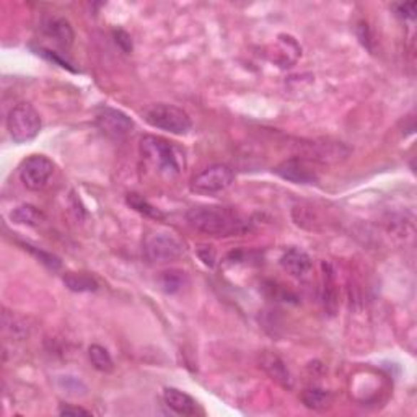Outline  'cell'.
Returning <instances> with one entry per match:
<instances>
[{
    "label": "cell",
    "instance_id": "2",
    "mask_svg": "<svg viewBox=\"0 0 417 417\" xmlns=\"http://www.w3.org/2000/svg\"><path fill=\"white\" fill-rule=\"evenodd\" d=\"M140 155L158 175L175 178L185 168V152L163 137L144 135L140 139Z\"/></svg>",
    "mask_w": 417,
    "mask_h": 417
},
{
    "label": "cell",
    "instance_id": "1",
    "mask_svg": "<svg viewBox=\"0 0 417 417\" xmlns=\"http://www.w3.org/2000/svg\"><path fill=\"white\" fill-rule=\"evenodd\" d=\"M186 220L192 228L210 237H235L247 232V224L238 214L215 205H197L190 209Z\"/></svg>",
    "mask_w": 417,
    "mask_h": 417
},
{
    "label": "cell",
    "instance_id": "13",
    "mask_svg": "<svg viewBox=\"0 0 417 417\" xmlns=\"http://www.w3.org/2000/svg\"><path fill=\"white\" fill-rule=\"evenodd\" d=\"M163 399L167 406L181 416L196 414V401L187 393L178 390V388H165Z\"/></svg>",
    "mask_w": 417,
    "mask_h": 417
},
{
    "label": "cell",
    "instance_id": "7",
    "mask_svg": "<svg viewBox=\"0 0 417 417\" xmlns=\"http://www.w3.org/2000/svg\"><path fill=\"white\" fill-rule=\"evenodd\" d=\"M53 173V160L44 155H30L20 167V180L31 191H41Z\"/></svg>",
    "mask_w": 417,
    "mask_h": 417
},
{
    "label": "cell",
    "instance_id": "8",
    "mask_svg": "<svg viewBox=\"0 0 417 417\" xmlns=\"http://www.w3.org/2000/svg\"><path fill=\"white\" fill-rule=\"evenodd\" d=\"M95 124L103 134L114 140H121L128 137L134 129V121L128 114L114 110V108H100L95 116Z\"/></svg>",
    "mask_w": 417,
    "mask_h": 417
},
{
    "label": "cell",
    "instance_id": "22",
    "mask_svg": "<svg viewBox=\"0 0 417 417\" xmlns=\"http://www.w3.org/2000/svg\"><path fill=\"white\" fill-rule=\"evenodd\" d=\"M393 9H395V14L399 16V19H404V20L416 19V9H417L416 2L396 4V5H393Z\"/></svg>",
    "mask_w": 417,
    "mask_h": 417
},
{
    "label": "cell",
    "instance_id": "10",
    "mask_svg": "<svg viewBox=\"0 0 417 417\" xmlns=\"http://www.w3.org/2000/svg\"><path fill=\"white\" fill-rule=\"evenodd\" d=\"M259 365L264 372L271 376V379L284 388H292V375H290L287 365L281 357L272 352H264L259 357Z\"/></svg>",
    "mask_w": 417,
    "mask_h": 417
},
{
    "label": "cell",
    "instance_id": "15",
    "mask_svg": "<svg viewBox=\"0 0 417 417\" xmlns=\"http://www.w3.org/2000/svg\"><path fill=\"white\" fill-rule=\"evenodd\" d=\"M302 403L304 406L312 409V411H324L331 408L333 404V396L326 390H321V388H308L304 393H302Z\"/></svg>",
    "mask_w": 417,
    "mask_h": 417
},
{
    "label": "cell",
    "instance_id": "18",
    "mask_svg": "<svg viewBox=\"0 0 417 417\" xmlns=\"http://www.w3.org/2000/svg\"><path fill=\"white\" fill-rule=\"evenodd\" d=\"M88 359L91 365H93V367L101 374H111L114 370L113 357L110 356V352H108L105 347H101L98 344L90 346Z\"/></svg>",
    "mask_w": 417,
    "mask_h": 417
},
{
    "label": "cell",
    "instance_id": "14",
    "mask_svg": "<svg viewBox=\"0 0 417 417\" xmlns=\"http://www.w3.org/2000/svg\"><path fill=\"white\" fill-rule=\"evenodd\" d=\"M323 302L324 310L329 315H334L338 312V289H336L334 272L328 262H323Z\"/></svg>",
    "mask_w": 417,
    "mask_h": 417
},
{
    "label": "cell",
    "instance_id": "21",
    "mask_svg": "<svg viewBox=\"0 0 417 417\" xmlns=\"http://www.w3.org/2000/svg\"><path fill=\"white\" fill-rule=\"evenodd\" d=\"M23 247H25V249L30 251V253H33L34 256H36V258H38L39 261H41L46 267H49V269H53V271L61 269L62 262H61V259L57 258V256H54L53 253H48V251L38 249L36 247H31V244H26V243L23 244Z\"/></svg>",
    "mask_w": 417,
    "mask_h": 417
},
{
    "label": "cell",
    "instance_id": "12",
    "mask_svg": "<svg viewBox=\"0 0 417 417\" xmlns=\"http://www.w3.org/2000/svg\"><path fill=\"white\" fill-rule=\"evenodd\" d=\"M281 266L282 269L292 277H305L308 272L312 271V258L308 256L305 251L299 248H290L285 251L281 258Z\"/></svg>",
    "mask_w": 417,
    "mask_h": 417
},
{
    "label": "cell",
    "instance_id": "23",
    "mask_svg": "<svg viewBox=\"0 0 417 417\" xmlns=\"http://www.w3.org/2000/svg\"><path fill=\"white\" fill-rule=\"evenodd\" d=\"M114 39H116V44L121 48L124 53H130L133 51V39L124 30H116L114 31Z\"/></svg>",
    "mask_w": 417,
    "mask_h": 417
},
{
    "label": "cell",
    "instance_id": "17",
    "mask_svg": "<svg viewBox=\"0 0 417 417\" xmlns=\"http://www.w3.org/2000/svg\"><path fill=\"white\" fill-rule=\"evenodd\" d=\"M10 219L11 222L20 225H38L44 220V214L38 207H34V205L23 204L11 210Z\"/></svg>",
    "mask_w": 417,
    "mask_h": 417
},
{
    "label": "cell",
    "instance_id": "4",
    "mask_svg": "<svg viewBox=\"0 0 417 417\" xmlns=\"http://www.w3.org/2000/svg\"><path fill=\"white\" fill-rule=\"evenodd\" d=\"M9 134L16 144L34 139L41 130V118L28 103H20L11 108L7 118Z\"/></svg>",
    "mask_w": 417,
    "mask_h": 417
},
{
    "label": "cell",
    "instance_id": "9",
    "mask_svg": "<svg viewBox=\"0 0 417 417\" xmlns=\"http://www.w3.org/2000/svg\"><path fill=\"white\" fill-rule=\"evenodd\" d=\"M274 173L281 176L282 180L295 182V185H315L318 182V173L313 170L312 165H308L305 160L299 157L289 158L285 162L279 163L274 168Z\"/></svg>",
    "mask_w": 417,
    "mask_h": 417
},
{
    "label": "cell",
    "instance_id": "19",
    "mask_svg": "<svg viewBox=\"0 0 417 417\" xmlns=\"http://www.w3.org/2000/svg\"><path fill=\"white\" fill-rule=\"evenodd\" d=\"M160 287L163 292L167 294H176L185 287L186 284V274L180 269H170L162 272V276L158 279Z\"/></svg>",
    "mask_w": 417,
    "mask_h": 417
},
{
    "label": "cell",
    "instance_id": "3",
    "mask_svg": "<svg viewBox=\"0 0 417 417\" xmlns=\"http://www.w3.org/2000/svg\"><path fill=\"white\" fill-rule=\"evenodd\" d=\"M144 118L152 128L167 130L170 134L182 135L190 133L192 128L190 114L178 106L165 105V103L148 106L144 111Z\"/></svg>",
    "mask_w": 417,
    "mask_h": 417
},
{
    "label": "cell",
    "instance_id": "16",
    "mask_svg": "<svg viewBox=\"0 0 417 417\" xmlns=\"http://www.w3.org/2000/svg\"><path fill=\"white\" fill-rule=\"evenodd\" d=\"M64 284L72 292H96L98 290V282L88 274L83 272H67L64 276Z\"/></svg>",
    "mask_w": 417,
    "mask_h": 417
},
{
    "label": "cell",
    "instance_id": "11",
    "mask_svg": "<svg viewBox=\"0 0 417 417\" xmlns=\"http://www.w3.org/2000/svg\"><path fill=\"white\" fill-rule=\"evenodd\" d=\"M43 31L53 38L54 41L62 46V48H71L76 39V33L68 20L62 19V16H49L43 21Z\"/></svg>",
    "mask_w": 417,
    "mask_h": 417
},
{
    "label": "cell",
    "instance_id": "25",
    "mask_svg": "<svg viewBox=\"0 0 417 417\" xmlns=\"http://www.w3.org/2000/svg\"><path fill=\"white\" fill-rule=\"evenodd\" d=\"M61 416H91L90 411L83 408H76V406H62L59 409Z\"/></svg>",
    "mask_w": 417,
    "mask_h": 417
},
{
    "label": "cell",
    "instance_id": "6",
    "mask_svg": "<svg viewBox=\"0 0 417 417\" xmlns=\"http://www.w3.org/2000/svg\"><path fill=\"white\" fill-rule=\"evenodd\" d=\"M233 171L224 163L210 165L191 180V191L197 194H217L225 191L233 182Z\"/></svg>",
    "mask_w": 417,
    "mask_h": 417
},
{
    "label": "cell",
    "instance_id": "20",
    "mask_svg": "<svg viewBox=\"0 0 417 417\" xmlns=\"http://www.w3.org/2000/svg\"><path fill=\"white\" fill-rule=\"evenodd\" d=\"M125 201L133 207L137 212L142 214V215H147L150 217V219H163V212H160V210L155 207V205H152L150 202L147 201L140 196V194H135V192H130L128 194V197H125Z\"/></svg>",
    "mask_w": 417,
    "mask_h": 417
},
{
    "label": "cell",
    "instance_id": "26",
    "mask_svg": "<svg viewBox=\"0 0 417 417\" xmlns=\"http://www.w3.org/2000/svg\"><path fill=\"white\" fill-rule=\"evenodd\" d=\"M359 30L364 31V34H359V38H361V43L365 46V48H369L370 51H372V48H370V41H372V36H370V30H369V25L367 23H359Z\"/></svg>",
    "mask_w": 417,
    "mask_h": 417
},
{
    "label": "cell",
    "instance_id": "5",
    "mask_svg": "<svg viewBox=\"0 0 417 417\" xmlns=\"http://www.w3.org/2000/svg\"><path fill=\"white\" fill-rule=\"evenodd\" d=\"M144 254L152 264H168L178 261L185 254V244L173 235L167 233H153L144 242Z\"/></svg>",
    "mask_w": 417,
    "mask_h": 417
},
{
    "label": "cell",
    "instance_id": "24",
    "mask_svg": "<svg viewBox=\"0 0 417 417\" xmlns=\"http://www.w3.org/2000/svg\"><path fill=\"white\" fill-rule=\"evenodd\" d=\"M38 54L44 56L46 59L56 62V64H59L61 67H66V68H71V71H73L72 66H71V62H68L67 59H62V57H59L56 53H53V51H49V49H38Z\"/></svg>",
    "mask_w": 417,
    "mask_h": 417
}]
</instances>
